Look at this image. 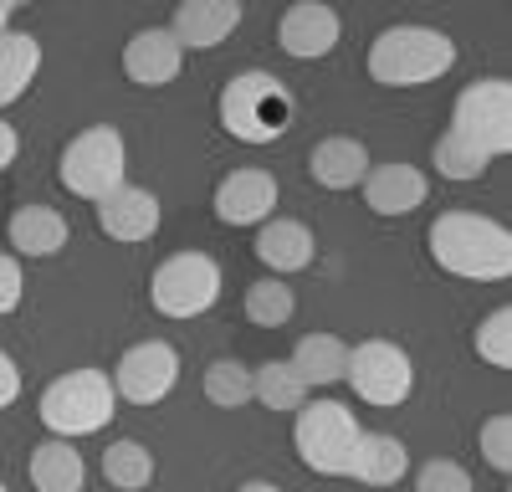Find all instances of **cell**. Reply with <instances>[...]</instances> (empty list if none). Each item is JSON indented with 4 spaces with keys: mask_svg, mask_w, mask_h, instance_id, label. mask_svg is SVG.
I'll list each match as a JSON object with an SVG mask.
<instances>
[{
    "mask_svg": "<svg viewBox=\"0 0 512 492\" xmlns=\"http://www.w3.org/2000/svg\"><path fill=\"white\" fill-rule=\"evenodd\" d=\"M431 262L461 282H502L512 272V231L482 211H441L425 231Z\"/></svg>",
    "mask_w": 512,
    "mask_h": 492,
    "instance_id": "1",
    "label": "cell"
},
{
    "mask_svg": "<svg viewBox=\"0 0 512 492\" xmlns=\"http://www.w3.org/2000/svg\"><path fill=\"white\" fill-rule=\"evenodd\" d=\"M456 67V41L441 26H384L369 41V77L379 88H425Z\"/></svg>",
    "mask_w": 512,
    "mask_h": 492,
    "instance_id": "2",
    "label": "cell"
},
{
    "mask_svg": "<svg viewBox=\"0 0 512 492\" xmlns=\"http://www.w3.org/2000/svg\"><path fill=\"white\" fill-rule=\"evenodd\" d=\"M292 93H287V82L277 72H262V67H251V72H236L221 98H216V118H221V129L241 144H277L287 129H292Z\"/></svg>",
    "mask_w": 512,
    "mask_h": 492,
    "instance_id": "3",
    "label": "cell"
},
{
    "mask_svg": "<svg viewBox=\"0 0 512 492\" xmlns=\"http://www.w3.org/2000/svg\"><path fill=\"white\" fill-rule=\"evenodd\" d=\"M118 410V390H113V375L108 369H67V375H57L47 390H41L36 400V416L41 426H47L52 436L62 441H77V436H98Z\"/></svg>",
    "mask_w": 512,
    "mask_h": 492,
    "instance_id": "4",
    "label": "cell"
},
{
    "mask_svg": "<svg viewBox=\"0 0 512 492\" xmlns=\"http://www.w3.org/2000/svg\"><path fill=\"white\" fill-rule=\"evenodd\" d=\"M359 416L344 400H313L292 416V446H297V462L318 477H349L354 462V446H359Z\"/></svg>",
    "mask_w": 512,
    "mask_h": 492,
    "instance_id": "5",
    "label": "cell"
},
{
    "mask_svg": "<svg viewBox=\"0 0 512 492\" xmlns=\"http://www.w3.org/2000/svg\"><path fill=\"white\" fill-rule=\"evenodd\" d=\"M57 180L62 190H72L77 200L98 205L103 195H113L118 185H128V144L113 123H93L62 144L57 159Z\"/></svg>",
    "mask_w": 512,
    "mask_h": 492,
    "instance_id": "6",
    "label": "cell"
},
{
    "mask_svg": "<svg viewBox=\"0 0 512 492\" xmlns=\"http://www.w3.org/2000/svg\"><path fill=\"white\" fill-rule=\"evenodd\" d=\"M221 298V262L210 252H175L149 272V303L164 318H200Z\"/></svg>",
    "mask_w": 512,
    "mask_h": 492,
    "instance_id": "7",
    "label": "cell"
},
{
    "mask_svg": "<svg viewBox=\"0 0 512 492\" xmlns=\"http://www.w3.org/2000/svg\"><path fill=\"white\" fill-rule=\"evenodd\" d=\"M451 134L477 144L487 159H502L512 149V82L507 77L466 82L451 103Z\"/></svg>",
    "mask_w": 512,
    "mask_h": 492,
    "instance_id": "8",
    "label": "cell"
},
{
    "mask_svg": "<svg viewBox=\"0 0 512 492\" xmlns=\"http://www.w3.org/2000/svg\"><path fill=\"white\" fill-rule=\"evenodd\" d=\"M344 385L364 400V405H405L415 390V359L395 344V339H359L349 344V369H344Z\"/></svg>",
    "mask_w": 512,
    "mask_h": 492,
    "instance_id": "9",
    "label": "cell"
},
{
    "mask_svg": "<svg viewBox=\"0 0 512 492\" xmlns=\"http://www.w3.org/2000/svg\"><path fill=\"white\" fill-rule=\"evenodd\" d=\"M175 385H180V349L169 339H139L113 364V390L128 405H159Z\"/></svg>",
    "mask_w": 512,
    "mask_h": 492,
    "instance_id": "10",
    "label": "cell"
},
{
    "mask_svg": "<svg viewBox=\"0 0 512 492\" xmlns=\"http://www.w3.org/2000/svg\"><path fill=\"white\" fill-rule=\"evenodd\" d=\"M277 175L262 170V164H241L216 185V221L221 226H262L277 216Z\"/></svg>",
    "mask_w": 512,
    "mask_h": 492,
    "instance_id": "11",
    "label": "cell"
},
{
    "mask_svg": "<svg viewBox=\"0 0 512 492\" xmlns=\"http://www.w3.org/2000/svg\"><path fill=\"white\" fill-rule=\"evenodd\" d=\"M344 36V21H338L333 6H318V0H297V6L282 11L277 21V47L292 57V62H318L338 47Z\"/></svg>",
    "mask_w": 512,
    "mask_h": 492,
    "instance_id": "12",
    "label": "cell"
},
{
    "mask_svg": "<svg viewBox=\"0 0 512 492\" xmlns=\"http://www.w3.org/2000/svg\"><path fill=\"white\" fill-rule=\"evenodd\" d=\"M180 67H185V47L169 36V26H139L123 41V72L139 88H169Z\"/></svg>",
    "mask_w": 512,
    "mask_h": 492,
    "instance_id": "13",
    "label": "cell"
},
{
    "mask_svg": "<svg viewBox=\"0 0 512 492\" xmlns=\"http://www.w3.org/2000/svg\"><path fill=\"white\" fill-rule=\"evenodd\" d=\"M93 216H98V231L103 236H113V241H123V246H139V241H149L154 231H159V195L154 190H144V185H118L113 195H103L98 205H93Z\"/></svg>",
    "mask_w": 512,
    "mask_h": 492,
    "instance_id": "14",
    "label": "cell"
},
{
    "mask_svg": "<svg viewBox=\"0 0 512 492\" xmlns=\"http://www.w3.org/2000/svg\"><path fill=\"white\" fill-rule=\"evenodd\" d=\"M318 257V236L308 221H292V216H272L256 226V262L267 267V277H292V272H308Z\"/></svg>",
    "mask_w": 512,
    "mask_h": 492,
    "instance_id": "15",
    "label": "cell"
},
{
    "mask_svg": "<svg viewBox=\"0 0 512 492\" xmlns=\"http://www.w3.org/2000/svg\"><path fill=\"white\" fill-rule=\"evenodd\" d=\"M364 205L374 216L395 221V216H410L425 205V195H431V180H425V170H415V164L395 159V164H369L364 175Z\"/></svg>",
    "mask_w": 512,
    "mask_h": 492,
    "instance_id": "16",
    "label": "cell"
},
{
    "mask_svg": "<svg viewBox=\"0 0 512 492\" xmlns=\"http://www.w3.org/2000/svg\"><path fill=\"white\" fill-rule=\"evenodd\" d=\"M241 0H185V6L169 16V36L180 41L185 52H210L241 26Z\"/></svg>",
    "mask_w": 512,
    "mask_h": 492,
    "instance_id": "17",
    "label": "cell"
},
{
    "mask_svg": "<svg viewBox=\"0 0 512 492\" xmlns=\"http://www.w3.org/2000/svg\"><path fill=\"white\" fill-rule=\"evenodd\" d=\"M369 164L374 159H369L364 139H354V134H328V139H318L308 149V175L323 190H359L364 175H369Z\"/></svg>",
    "mask_w": 512,
    "mask_h": 492,
    "instance_id": "18",
    "label": "cell"
},
{
    "mask_svg": "<svg viewBox=\"0 0 512 492\" xmlns=\"http://www.w3.org/2000/svg\"><path fill=\"white\" fill-rule=\"evenodd\" d=\"M72 226L67 216L57 211V205H21V211L6 221V241H11V257H57L62 246H67Z\"/></svg>",
    "mask_w": 512,
    "mask_h": 492,
    "instance_id": "19",
    "label": "cell"
},
{
    "mask_svg": "<svg viewBox=\"0 0 512 492\" xmlns=\"http://www.w3.org/2000/svg\"><path fill=\"white\" fill-rule=\"evenodd\" d=\"M410 472V446L390 431H359V446H354V462H349V477L364 482V487H395L405 482Z\"/></svg>",
    "mask_w": 512,
    "mask_h": 492,
    "instance_id": "20",
    "label": "cell"
},
{
    "mask_svg": "<svg viewBox=\"0 0 512 492\" xmlns=\"http://www.w3.org/2000/svg\"><path fill=\"white\" fill-rule=\"evenodd\" d=\"M26 477H31L36 492H82V482H88V462H82V451L72 441L47 436L41 446H31Z\"/></svg>",
    "mask_w": 512,
    "mask_h": 492,
    "instance_id": "21",
    "label": "cell"
},
{
    "mask_svg": "<svg viewBox=\"0 0 512 492\" xmlns=\"http://www.w3.org/2000/svg\"><path fill=\"white\" fill-rule=\"evenodd\" d=\"M41 72V36L36 31H0V108H11L31 93Z\"/></svg>",
    "mask_w": 512,
    "mask_h": 492,
    "instance_id": "22",
    "label": "cell"
},
{
    "mask_svg": "<svg viewBox=\"0 0 512 492\" xmlns=\"http://www.w3.org/2000/svg\"><path fill=\"white\" fill-rule=\"evenodd\" d=\"M297 375H303L308 390H328V385H344V369H349V344L338 334H303L287 359Z\"/></svg>",
    "mask_w": 512,
    "mask_h": 492,
    "instance_id": "23",
    "label": "cell"
},
{
    "mask_svg": "<svg viewBox=\"0 0 512 492\" xmlns=\"http://www.w3.org/2000/svg\"><path fill=\"white\" fill-rule=\"evenodd\" d=\"M308 385L303 375L287 364V359H267V364H251V400L267 405V410H282V416H297L308 405Z\"/></svg>",
    "mask_w": 512,
    "mask_h": 492,
    "instance_id": "24",
    "label": "cell"
},
{
    "mask_svg": "<svg viewBox=\"0 0 512 492\" xmlns=\"http://www.w3.org/2000/svg\"><path fill=\"white\" fill-rule=\"evenodd\" d=\"M103 477H108V487H118V492H144V487L154 482V451H149L144 441H134V436H118V441L103 451Z\"/></svg>",
    "mask_w": 512,
    "mask_h": 492,
    "instance_id": "25",
    "label": "cell"
},
{
    "mask_svg": "<svg viewBox=\"0 0 512 492\" xmlns=\"http://www.w3.org/2000/svg\"><path fill=\"white\" fill-rule=\"evenodd\" d=\"M431 164H436V175L451 180V185H472V180H482L492 170V159L477 144H466L461 134H451V129L431 144Z\"/></svg>",
    "mask_w": 512,
    "mask_h": 492,
    "instance_id": "26",
    "label": "cell"
},
{
    "mask_svg": "<svg viewBox=\"0 0 512 492\" xmlns=\"http://www.w3.org/2000/svg\"><path fill=\"white\" fill-rule=\"evenodd\" d=\"M241 308H246V318L256 328H287L292 313H297V293H292L282 277H262V282L246 287V303Z\"/></svg>",
    "mask_w": 512,
    "mask_h": 492,
    "instance_id": "27",
    "label": "cell"
},
{
    "mask_svg": "<svg viewBox=\"0 0 512 492\" xmlns=\"http://www.w3.org/2000/svg\"><path fill=\"white\" fill-rule=\"evenodd\" d=\"M205 400L221 405V410L251 405V364H241V359H210L205 364Z\"/></svg>",
    "mask_w": 512,
    "mask_h": 492,
    "instance_id": "28",
    "label": "cell"
},
{
    "mask_svg": "<svg viewBox=\"0 0 512 492\" xmlns=\"http://www.w3.org/2000/svg\"><path fill=\"white\" fill-rule=\"evenodd\" d=\"M472 349L482 364L492 369H512V308H492L482 323H477V334H472Z\"/></svg>",
    "mask_w": 512,
    "mask_h": 492,
    "instance_id": "29",
    "label": "cell"
},
{
    "mask_svg": "<svg viewBox=\"0 0 512 492\" xmlns=\"http://www.w3.org/2000/svg\"><path fill=\"white\" fill-rule=\"evenodd\" d=\"M477 451H482V462H487L492 472H502V477L512 472V416H507V410H497V416L482 421Z\"/></svg>",
    "mask_w": 512,
    "mask_h": 492,
    "instance_id": "30",
    "label": "cell"
},
{
    "mask_svg": "<svg viewBox=\"0 0 512 492\" xmlns=\"http://www.w3.org/2000/svg\"><path fill=\"white\" fill-rule=\"evenodd\" d=\"M415 492H477L472 487V472L451 457H431L420 472H415Z\"/></svg>",
    "mask_w": 512,
    "mask_h": 492,
    "instance_id": "31",
    "label": "cell"
},
{
    "mask_svg": "<svg viewBox=\"0 0 512 492\" xmlns=\"http://www.w3.org/2000/svg\"><path fill=\"white\" fill-rule=\"evenodd\" d=\"M21 298H26V272H21V257L0 252V318L16 313V308H21Z\"/></svg>",
    "mask_w": 512,
    "mask_h": 492,
    "instance_id": "32",
    "label": "cell"
},
{
    "mask_svg": "<svg viewBox=\"0 0 512 492\" xmlns=\"http://www.w3.org/2000/svg\"><path fill=\"white\" fill-rule=\"evenodd\" d=\"M16 400H21V364L0 349V410L16 405Z\"/></svg>",
    "mask_w": 512,
    "mask_h": 492,
    "instance_id": "33",
    "label": "cell"
},
{
    "mask_svg": "<svg viewBox=\"0 0 512 492\" xmlns=\"http://www.w3.org/2000/svg\"><path fill=\"white\" fill-rule=\"evenodd\" d=\"M16 154H21V134H16V123H6L0 118V175L16 164Z\"/></svg>",
    "mask_w": 512,
    "mask_h": 492,
    "instance_id": "34",
    "label": "cell"
},
{
    "mask_svg": "<svg viewBox=\"0 0 512 492\" xmlns=\"http://www.w3.org/2000/svg\"><path fill=\"white\" fill-rule=\"evenodd\" d=\"M11 21H16V0H0V31H11Z\"/></svg>",
    "mask_w": 512,
    "mask_h": 492,
    "instance_id": "35",
    "label": "cell"
},
{
    "mask_svg": "<svg viewBox=\"0 0 512 492\" xmlns=\"http://www.w3.org/2000/svg\"><path fill=\"white\" fill-rule=\"evenodd\" d=\"M236 492H282V487H277V482H241Z\"/></svg>",
    "mask_w": 512,
    "mask_h": 492,
    "instance_id": "36",
    "label": "cell"
},
{
    "mask_svg": "<svg viewBox=\"0 0 512 492\" xmlns=\"http://www.w3.org/2000/svg\"><path fill=\"white\" fill-rule=\"evenodd\" d=\"M0 492H6V482H0Z\"/></svg>",
    "mask_w": 512,
    "mask_h": 492,
    "instance_id": "37",
    "label": "cell"
}]
</instances>
